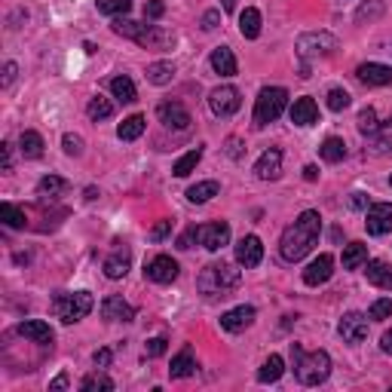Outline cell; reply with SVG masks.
Segmentation results:
<instances>
[{
  "instance_id": "1",
  "label": "cell",
  "mask_w": 392,
  "mask_h": 392,
  "mask_svg": "<svg viewBox=\"0 0 392 392\" xmlns=\"http://www.w3.org/2000/svg\"><path fill=\"white\" fill-rule=\"evenodd\" d=\"M319 233H322V215L316 209L301 212V218H297L292 227H285V233L279 239L282 261H288V264L304 261V257L313 252V245L319 242Z\"/></svg>"
},
{
  "instance_id": "2",
  "label": "cell",
  "mask_w": 392,
  "mask_h": 392,
  "mask_svg": "<svg viewBox=\"0 0 392 392\" xmlns=\"http://www.w3.org/2000/svg\"><path fill=\"white\" fill-rule=\"evenodd\" d=\"M110 31H113V34H120V37L135 40V43L144 46V49H172V46H175V34H172L169 28L138 25V22H132V19H126V16H117V19H113Z\"/></svg>"
},
{
  "instance_id": "3",
  "label": "cell",
  "mask_w": 392,
  "mask_h": 392,
  "mask_svg": "<svg viewBox=\"0 0 392 392\" xmlns=\"http://www.w3.org/2000/svg\"><path fill=\"white\" fill-rule=\"evenodd\" d=\"M292 362H294V377L304 386H319L331 377V356L325 349L306 353L301 344H292Z\"/></svg>"
},
{
  "instance_id": "4",
  "label": "cell",
  "mask_w": 392,
  "mask_h": 392,
  "mask_svg": "<svg viewBox=\"0 0 392 392\" xmlns=\"http://www.w3.org/2000/svg\"><path fill=\"white\" fill-rule=\"evenodd\" d=\"M242 282V270H236L233 264H209L196 279V288L205 297H227L236 285Z\"/></svg>"
},
{
  "instance_id": "5",
  "label": "cell",
  "mask_w": 392,
  "mask_h": 392,
  "mask_svg": "<svg viewBox=\"0 0 392 392\" xmlns=\"http://www.w3.org/2000/svg\"><path fill=\"white\" fill-rule=\"evenodd\" d=\"M334 49H337V37L328 34V31H306V34L297 37V58L304 61V77H309L306 71L313 61L334 56Z\"/></svg>"
},
{
  "instance_id": "6",
  "label": "cell",
  "mask_w": 392,
  "mask_h": 392,
  "mask_svg": "<svg viewBox=\"0 0 392 392\" xmlns=\"http://www.w3.org/2000/svg\"><path fill=\"white\" fill-rule=\"evenodd\" d=\"M92 306H96V301H92L89 292H74V294L58 292L53 297V313L65 325H74V322H80V319H86L92 313Z\"/></svg>"
},
{
  "instance_id": "7",
  "label": "cell",
  "mask_w": 392,
  "mask_h": 392,
  "mask_svg": "<svg viewBox=\"0 0 392 392\" xmlns=\"http://www.w3.org/2000/svg\"><path fill=\"white\" fill-rule=\"evenodd\" d=\"M285 105H288V89H282V86L261 89V96L254 101V126L264 129V126H270V123H276L282 117Z\"/></svg>"
},
{
  "instance_id": "8",
  "label": "cell",
  "mask_w": 392,
  "mask_h": 392,
  "mask_svg": "<svg viewBox=\"0 0 392 392\" xmlns=\"http://www.w3.org/2000/svg\"><path fill=\"white\" fill-rule=\"evenodd\" d=\"M209 108L215 117H233L236 110L242 108V96L236 86H218L209 92Z\"/></svg>"
},
{
  "instance_id": "9",
  "label": "cell",
  "mask_w": 392,
  "mask_h": 392,
  "mask_svg": "<svg viewBox=\"0 0 392 392\" xmlns=\"http://www.w3.org/2000/svg\"><path fill=\"white\" fill-rule=\"evenodd\" d=\"M196 239H200L202 249L209 252H221L227 242H230V224L227 221H215V224H202L196 227Z\"/></svg>"
},
{
  "instance_id": "10",
  "label": "cell",
  "mask_w": 392,
  "mask_h": 392,
  "mask_svg": "<svg viewBox=\"0 0 392 392\" xmlns=\"http://www.w3.org/2000/svg\"><path fill=\"white\" fill-rule=\"evenodd\" d=\"M144 276L157 285H169V282L178 279V261L169 254H157L148 261V267H144Z\"/></svg>"
},
{
  "instance_id": "11",
  "label": "cell",
  "mask_w": 392,
  "mask_h": 392,
  "mask_svg": "<svg viewBox=\"0 0 392 392\" xmlns=\"http://www.w3.org/2000/svg\"><path fill=\"white\" fill-rule=\"evenodd\" d=\"M365 227L371 236H386L392 230V202H371L365 209Z\"/></svg>"
},
{
  "instance_id": "12",
  "label": "cell",
  "mask_w": 392,
  "mask_h": 392,
  "mask_svg": "<svg viewBox=\"0 0 392 392\" xmlns=\"http://www.w3.org/2000/svg\"><path fill=\"white\" fill-rule=\"evenodd\" d=\"M337 334L344 344L349 346H359L362 340L368 337V316L362 313H346L344 319H340V325H337Z\"/></svg>"
},
{
  "instance_id": "13",
  "label": "cell",
  "mask_w": 392,
  "mask_h": 392,
  "mask_svg": "<svg viewBox=\"0 0 392 392\" xmlns=\"http://www.w3.org/2000/svg\"><path fill=\"white\" fill-rule=\"evenodd\" d=\"M157 117H160V123L163 126H169V129H178V132H184L190 126V110L181 105V101H163V105L157 108Z\"/></svg>"
},
{
  "instance_id": "14",
  "label": "cell",
  "mask_w": 392,
  "mask_h": 392,
  "mask_svg": "<svg viewBox=\"0 0 392 392\" xmlns=\"http://www.w3.org/2000/svg\"><path fill=\"white\" fill-rule=\"evenodd\" d=\"M254 316H257V309L249 306V304L233 306V309H227V313L221 316V328H224V331H230V334H239V331H245V328L254 322Z\"/></svg>"
},
{
  "instance_id": "15",
  "label": "cell",
  "mask_w": 392,
  "mask_h": 392,
  "mask_svg": "<svg viewBox=\"0 0 392 392\" xmlns=\"http://www.w3.org/2000/svg\"><path fill=\"white\" fill-rule=\"evenodd\" d=\"M264 261V245L257 236H242L239 242H236V264L245 267V270H252Z\"/></svg>"
},
{
  "instance_id": "16",
  "label": "cell",
  "mask_w": 392,
  "mask_h": 392,
  "mask_svg": "<svg viewBox=\"0 0 392 392\" xmlns=\"http://www.w3.org/2000/svg\"><path fill=\"white\" fill-rule=\"evenodd\" d=\"M282 175V150L279 148H270L261 153V160L254 163V178L261 181H276Z\"/></svg>"
},
{
  "instance_id": "17",
  "label": "cell",
  "mask_w": 392,
  "mask_h": 392,
  "mask_svg": "<svg viewBox=\"0 0 392 392\" xmlns=\"http://www.w3.org/2000/svg\"><path fill=\"white\" fill-rule=\"evenodd\" d=\"M334 276V257L331 254H319L313 264L304 270V282L309 288H319V285H325L328 279Z\"/></svg>"
},
{
  "instance_id": "18",
  "label": "cell",
  "mask_w": 392,
  "mask_h": 392,
  "mask_svg": "<svg viewBox=\"0 0 392 392\" xmlns=\"http://www.w3.org/2000/svg\"><path fill=\"white\" fill-rule=\"evenodd\" d=\"M356 77L362 80L365 86H389L392 83V68L380 65V61H365V65L356 68Z\"/></svg>"
},
{
  "instance_id": "19",
  "label": "cell",
  "mask_w": 392,
  "mask_h": 392,
  "mask_svg": "<svg viewBox=\"0 0 392 392\" xmlns=\"http://www.w3.org/2000/svg\"><path fill=\"white\" fill-rule=\"evenodd\" d=\"M101 316H105L108 322H132V319H135V306L129 301H123L120 294H110L101 301Z\"/></svg>"
},
{
  "instance_id": "20",
  "label": "cell",
  "mask_w": 392,
  "mask_h": 392,
  "mask_svg": "<svg viewBox=\"0 0 392 392\" xmlns=\"http://www.w3.org/2000/svg\"><path fill=\"white\" fill-rule=\"evenodd\" d=\"M16 331L22 337H28V340H34V344H43V346L56 340V331L46 322H40V319H25V322H19Z\"/></svg>"
},
{
  "instance_id": "21",
  "label": "cell",
  "mask_w": 392,
  "mask_h": 392,
  "mask_svg": "<svg viewBox=\"0 0 392 392\" xmlns=\"http://www.w3.org/2000/svg\"><path fill=\"white\" fill-rule=\"evenodd\" d=\"M288 117H292L294 126H313V123H319V108H316L313 98L304 96L292 105V113H288Z\"/></svg>"
},
{
  "instance_id": "22",
  "label": "cell",
  "mask_w": 392,
  "mask_h": 392,
  "mask_svg": "<svg viewBox=\"0 0 392 392\" xmlns=\"http://www.w3.org/2000/svg\"><path fill=\"white\" fill-rule=\"evenodd\" d=\"M212 71L215 74H221V77H233L236 71H239V65H236V56H233V49L230 46H218V49H212Z\"/></svg>"
},
{
  "instance_id": "23",
  "label": "cell",
  "mask_w": 392,
  "mask_h": 392,
  "mask_svg": "<svg viewBox=\"0 0 392 392\" xmlns=\"http://www.w3.org/2000/svg\"><path fill=\"white\" fill-rule=\"evenodd\" d=\"M365 276L371 285L377 288H386V292H392V267L386 261H380V257H374V261L365 264Z\"/></svg>"
},
{
  "instance_id": "24",
  "label": "cell",
  "mask_w": 392,
  "mask_h": 392,
  "mask_svg": "<svg viewBox=\"0 0 392 392\" xmlns=\"http://www.w3.org/2000/svg\"><path fill=\"white\" fill-rule=\"evenodd\" d=\"M129 267H132L129 249H117L113 254L105 257V276H108V279H123V276L129 273Z\"/></svg>"
},
{
  "instance_id": "25",
  "label": "cell",
  "mask_w": 392,
  "mask_h": 392,
  "mask_svg": "<svg viewBox=\"0 0 392 392\" xmlns=\"http://www.w3.org/2000/svg\"><path fill=\"white\" fill-rule=\"evenodd\" d=\"M193 374H196L193 349H190V346H184L181 353L172 359V365H169V377H172V380H184V377H193Z\"/></svg>"
},
{
  "instance_id": "26",
  "label": "cell",
  "mask_w": 392,
  "mask_h": 392,
  "mask_svg": "<svg viewBox=\"0 0 392 392\" xmlns=\"http://www.w3.org/2000/svg\"><path fill=\"white\" fill-rule=\"evenodd\" d=\"M368 150L377 153V157H383V153H392V113L386 123H380L377 132L368 138Z\"/></svg>"
},
{
  "instance_id": "27",
  "label": "cell",
  "mask_w": 392,
  "mask_h": 392,
  "mask_svg": "<svg viewBox=\"0 0 392 392\" xmlns=\"http://www.w3.org/2000/svg\"><path fill=\"white\" fill-rule=\"evenodd\" d=\"M144 126H148V120L141 117V113H132V117H126L117 126V138L120 141H135V138H141V132H144Z\"/></svg>"
},
{
  "instance_id": "28",
  "label": "cell",
  "mask_w": 392,
  "mask_h": 392,
  "mask_svg": "<svg viewBox=\"0 0 392 392\" xmlns=\"http://www.w3.org/2000/svg\"><path fill=\"white\" fill-rule=\"evenodd\" d=\"M239 34L245 40H257L261 37V13L254 6H245V13L239 16Z\"/></svg>"
},
{
  "instance_id": "29",
  "label": "cell",
  "mask_w": 392,
  "mask_h": 392,
  "mask_svg": "<svg viewBox=\"0 0 392 392\" xmlns=\"http://www.w3.org/2000/svg\"><path fill=\"white\" fill-rule=\"evenodd\" d=\"M172 80H175V65H172V61H153V65L148 68V83L169 86Z\"/></svg>"
},
{
  "instance_id": "30",
  "label": "cell",
  "mask_w": 392,
  "mask_h": 392,
  "mask_svg": "<svg viewBox=\"0 0 392 392\" xmlns=\"http://www.w3.org/2000/svg\"><path fill=\"white\" fill-rule=\"evenodd\" d=\"M19 150H22L25 160H40L43 157V138L28 129V132H22V138H19Z\"/></svg>"
},
{
  "instance_id": "31",
  "label": "cell",
  "mask_w": 392,
  "mask_h": 392,
  "mask_svg": "<svg viewBox=\"0 0 392 392\" xmlns=\"http://www.w3.org/2000/svg\"><path fill=\"white\" fill-rule=\"evenodd\" d=\"M282 374H285V362H282V356H276V353L257 368V380H261V383H276Z\"/></svg>"
},
{
  "instance_id": "32",
  "label": "cell",
  "mask_w": 392,
  "mask_h": 392,
  "mask_svg": "<svg viewBox=\"0 0 392 392\" xmlns=\"http://www.w3.org/2000/svg\"><path fill=\"white\" fill-rule=\"evenodd\" d=\"M110 92H113V98H120L123 105H132V101L138 98V92H135V83L126 77V74H120V77H113L110 80Z\"/></svg>"
},
{
  "instance_id": "33",
  "label": "cell",
  "mask_w": 392,
  "mask_h": 392,
  "mask_svg": "<svg viewBox=\"0 0 392 392\" xmlns=\"http://www.w3.org/2000/svg\"><path fill=\"white\" fill-rule=\"evenodd\" d=\"M221 193V184L218 181H200V184H193V187L187 190V200L193 205H202V202H209L212 196H218Z\"/></svg>"
},
{
  "instance_id": "34",
  "label": "cell",
  "mask_w": 392,
  "mask_h": 392,
  "mask_svg": "<svg viewBox=\"0 0 392 392\" xmlns=\"http://www.w3.org/2000/svg\"><path fill=\"white\" fill-rule=\"evenodd\" d=\"M368 264V245L365 242H349L344 249V267L346 270H359Z\"/></svg>"
},
{
  "instance_id": "35",
  "label": "cell",
  "mask_w": 392,
  "mask_h": 392,
  "mask_svg": "<svg viewBox=\"0 0 392 392\" xmlns=\"http://www.w3.org/2000/svg\"><path fill=\"white\" fill-rule=\"evenodd\" d=\"M200 160H202V148L187 150V153H184V157L172 166V175H175V178H187V175H190L196 166H200Z\"/></svg>"
},
{
  "instance_id": "36",
  "label": "cell",
  "mask_w": 392,
  "mask_h": 392,
  "mask_svg": "<svg viewBox=\"0 0 392 392\" xmlns=\"http://www.w3.org/2000/svg\"><path fill=\"white\" fill-rule=\"evenodd\" d=\"M319 153H322V160H325V163H340V160L346 157V141H344V138H337V135H331V138H325V141H322Z\"/></svg>"
},
{
  "instance_id": "37",
  "label": "cell",
  "mask_w": 392,
  "mask_h": 392,
  "mask_svg": "<svg viewBox=\"0 0 392 392\" xmlns=\"http://www.w3.org/2000/svg\"><path fill=\"white\" fill-rule=\"evenodd\" d=\"M86 113H89V120H96V123L108 120L110 113H113V105H110V98H105V96H96V98H89V105H86Z\"/></svg>"
},
{
  "instance_id": "38",
  "label": "cell",
  "mask_w": 392,
  "mask_h": 392,
  "mask_svg": "<svg viewBox=\"0 0 392 392\" xmlns=\"http://www.w3.org/2000/svg\"><path fill=\"white\" fill-rule=\"evenodd\" d=\"M65 190H68V181L58 178V175H46V178H40V184H37L40 196H61Z\"/></svg>"
},
{
  "instance_id": "39",
  "label": "cell",
  "mask_w": 392,
  "mask_h": 392,
  "mask_svg": "<svg viewBox=\"0 0 392 392\" xmlns=\"http://www.w3.org/2000/svg\"><path fill=\"white\" fill-rule=\"evenodd\" d=\"M0 215H4V224L9 227V230H22L25 227V212L16 209L13 202H0Z\"/></svg>"
},
{
  "instance_id": "40",
  "label": "cell",
  "mask_w": 392,
  "mask_h": 392,
  "mask_svg": "<svg viewBox=\"0 0 392 392\" xmlns=\"http://www.w3.org/2000/svg\"><path fill=\"white\" fill-rule=\"evenodd\" d=\"M96 6H98V13L101 16H126L129 9H132V4L129 0H96Z\"/></svg>"
},
{
  "instance_id": "41",
  "label": "cell",
  "mask_w": 392,
  "mask_h": 392,
  "mask_svg": "<svg viewBox=\"0 0 392 392\" xmlns=\"http://www.w3.org/2000/svg\"><path fill=\"white\" fill-rule=\"evenodd\" d=\"M383 16V4L380 0H368V4H362L356 9V22L359 25H365V22H374V19Z\"/></svg>"
},
{
  "instance_id": "42",
  "label": "cell",
  "mask_w": 392,
  "mask_h": 392,
  "mask_svg": "<svg viewBox=\"0 0 392 392\" xmlns=\"http://www.w3.org/2000/svg\"><path fill=\"white\" fill-rule=\"evenodd\" d=\"M356 126H359V132H362L365 138H371V135H374V132H377V126H380V123H377V113H374V108H362V110H359V123H356Z\"/></svg>"
},
{
  "instance_id": "43",
  "label": "cell",
  "mask_w": 392,
  "mask_h": 392,
  "mask_svg": "<svg viewBox=\"0 0 392 392\" xmlns=\"http://www.w3.org/2000/svg\"><path fill=\"white\" fill-rule=\"evenodd\" d=\"M349 92L346 89H340V86H334V89H328V110H334V113H340V110H346L349 108Z\"/></svg>"
},
{
  "instance_id": "44",
  "label": "cell",
  "mask_w": 392,
  "mask_h": 392,
  "mask_svg": "<svg viewBox=\"0 0 392 392\" xmlns=\"http://www.w3.org/2000/svg\"><path fill=\"white\" fill-rule=\"evenodd\" d=\"M389 316H392V297H377V301L368 306V319H374V322H383Z\"/></svg>"
},
{
  "instance_id": "45",
  "label": "cell",
  "mask_w": 392,
  "mask_h": 392,
  "mask_svg": "<svg viewBox=\"0 0 392 392\" xmlns=\"http://www.w3.org/2000/svg\"><path fill=\"white\" fill-rule=\"evenodd\" d=\"M83 392H96V389H105V392H113V380L105 377V374H89L83 377V383H80Z\"/></svg>"
},
{
  "instance_id": "46",
  "label": "cell",
  "mask_w": 392,
  "mask_h": 392,
  "mask_svg": "<svg viewBox=\"0 0 392 392\" xmlns=\"http://www.w3.org/2000/svg\"><path fill=\"white\" fill-rule=\"evenodd\" d=\"M166 349H169V340L166 337H153V340H148V346H144V356H148V359H160Z\"/></svg>"
},
{
  "instance_id": "47",
  "label": "cell",
  "mask_w": 392,
  "mask_h": 392,
  "mask_svg": "<svg viewBox=\"0 0 392 392\" xmlns=\"http://www.w3.org/2000/svg\"><path fill=\"white\" fill-rule=\"evenodd\" d=\"M61 148H65L68 157H80V153H83V138H80V135H71V132H68V135L61 138Z\"/></svg>"
},
{
  "instance_id": "48",
  "label": "cell",
  "mask_w": 392,
  "mask_h": 392,
  "mask_svg": "<svg viewBox=\"0 0 392 392\" xmlns=\"http://www.w3.org/2000/svg\"><path fill=\"white\" fill-rule=\"evenodd\" d=\"M0 169L13 172V144H9V141L0 144Z\"/></svg>"
},
{
  "instance_id": "49",
  "label": "cell",
  "mask_w": 392,
  "mask_h": 392,
  "mask_svg": "<svg viewBox=\"0 0 392 392\" xmlns=\"http://www.w3.org/2000/svg\"><path fill=\"white\" fill-rule=\"evenodd\" d=\"M169 233H172V221H160V224L150 230V242H163Z\"/></svg>"
},
{
  "instance_id": "50",
  "label": "cell",
  "mask_w": 392,
  "mask_h": 392,
  "mask_svg": "<svg viewBox=\"0 0 392 392\" xmlns=\"http://www.w3.org/2000/svg\"><path fill=\"white\" fill-rule=\"evenodd\" d=\"M200 25H202V31H215V28L221 25V9H209V13L202 16Z\"/></svg>"
},
{
  "instance_id": "51",
  "label": "cell",
  "mask_w": 392,
  "mask_h": 392,
  "mask_svg": "<svg viewBox=\"0 0 392 392\" xmlns=\"http://www.w3.org/2000/svg\"><path fill=\"white\" fill-rule=\"evenodd\" d=\"M166 13V4L163 0H148V6H144V19H160Z\"/></svg>"
},
{
  "instance_id": "52",
  "label": "cell",
  "mask_w": 392,
  "mask_h": 392,
  "mask_svg": "<svg viewBox=\"0 0 392 392\" xmlns=\"http://www.w3.org/2000/svg\"><path fill=\"white\" fill-rule=\"evenodd\" d=\"M16 74H19V65H16V61H6V65H4V80H0V86H13V80H16Z\"/></svg>"
},
{
  "instance_id": "53",
  "label": "cell",
  "mask_w": 392,
  "mask_h": 392,
  "mask_svg": "<svg viewBox=\"0 0 392 392\" xmlns=\"http://www.w3.org/2000/svg\"><path fill=\"white\" fill-rule=\"evenodd\" d=\"M110 359H113V353H110V349H96V356H92V362H96V368H108V365H110Z\"/></svg>"
},
{
  "instance_id": "54",
  "label": "cell",
  "mask_w": 392,
  "mask_h": 392,
  "mask_svg": "<svg viewBox=\"0 0 392 392\" xmlns=\"http://www.w3.org/2000/svg\"><path fill=\"white\" fill-rule=\"evenodd\" d=\"M227 157H233V160L242 157V141L239 138H227Z\"/></svg>"
},
{
  "instance_id": "55",
  "label": "cell",
  "mask_w": 392,
  "mask_h": 392,
  "mask_svg": "<svg viewBox=\"0 0 392 392\" xmlns=\"http://www.w3.org/2000/svg\"><path fill=\"white\" fill-rule=\"evenodd\" d=\"M349 205H353V209H368V196H365V193H353Z\"/></svg>"
},
{
  "instance_id": "56",
  "label": "cell",
  "mask_w": 392,
  "mask_h": 392,
  "mask_svg": "<svg viewBox=\"0 0 392 392\" xmlns=\"http://www.w3.org/2000/svg\"><path fill=\"white\" fill-rule=\"evenodd\" d=\"M58 389H68V374H58L53 383H49V392H58Z\"/></svg>"
},
{
  "instance_id": "57",
  "label": "cell",
  "mask_w": 392,
  "mask_h": 392,
  "mask_svg": "<svg viewBox=\"0 0 392 392\" xmlns=\"http://www.w3.org/2000/svg\"><path fill=\"white\" fill-rule=\"evenodd\" d=\"M193 239H196V227L181 236V239H178V249H190V242H193Z\"/></svg>"
},
{
  "instance_id": "58",
  "label": "cell",
  "mask_w": 392,
  "mask_h": 392,
  "mask_svg": "<svg viewBox=\"0 0 392 392\" xmlns=\"http://www.w3.org/2000/svg\"><path fill=\"white\" fill-rule=\"evenodd\" d=\"M380 349H383L386 356H392V331H386L383 337H380Z\"/></svg>"
},
{
  "instance_id": "59",
  "label": "cell",
  "mask_w": 392,
  "mask_h": 392,
  "mask_svg": "<svg viewBox=\"0 0 392 392\" xmlns=\"http://www.w3.org/2000/svg\"><path fill=\"white\" fill-rule=\"evenodd\" d=\"M304 178H306V181H316V178H319V169H316V166H306V169H304Z\"/></svg>"
},
{
  "instance_id": "60",
  "label": "cell",
  "mask_w": 392,
  "mask_h": 392,
  "mask_svg": "<svg viewBox=\"0 0 392 392\" xmlns=\"http://www.w3.org/2000/svg\"><path fill=\"white\" fill-rule=\"evenodd\" d=\"M233 6H236V0H224V13H230Z\"/></svg>"
},
{
  "instance_id": "61",
  "label": "cell",
  "mask_w": 392,
  "mask_h": 392,
  "mask_svg": "<svg viewBox=\"0 0 392 392\" xmlns=\"http://www.w3.org/2000/svg\"><path fill=\"white\" fill-rule=\"evenodd\" d=\"M389 187H392V175H389Z\"/></svg>"
}]
</instances>
